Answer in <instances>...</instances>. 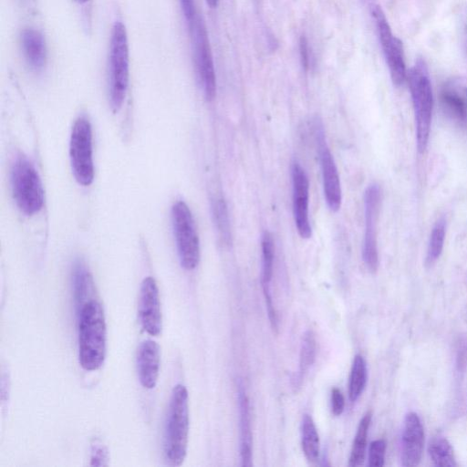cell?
<instances>
[{
    "instance_id": "obj_23",
    "label": "cell",
    "mask_w": 467,
    "mask_h": 467,
    "mask_svg": "<svg viewBox=\"0 0 467 467\" xmlns=\"http://www.w3.org/2000/svg\"><path fill=\"white\" fill-rule=\"evenodd\" d=\"M429 454L435 466L452 467L457 466L453 450L448 440L436 434L429 445Z\"/></svg>"
},
{
    "instance_id": "obj_8",
    "label": "cell",
    "mask_w": 467,
    "mask_h": 467,
    "mask_svg": "<svg viewBox=\"0 0 467 467\" xmlns=\"http://www.w3.org/2000/svg\"><path fill=\"white\" fill-rule=\"evenodd\" d=\"M69 157L76 181L83 186L91 184L94 179L92 130L85 117L78 118L72 127Z\"/></svg>"
},
{
    "instance_id": "obj_13",
    "label": "cell",
    "mask_w": 467,
    "mask_h": 467,
    "mask_svg": "<svg viewBox=\"0 0 467 467\" xmlns=\"http://www.w3.org/2000/svg\"><path fill=\"white\" fill-rule=\"evenodd\" d=\"M138 313L142 328L150 336H159L162 327L161 302L158 285L151 276L141 283Z\"/></svg>"
},
{
    "instance_id": "obj_6",
    "label": "cell",
    "mask_w": 467,
    "mask_h": 467,
    "mask_svg": "<svg viewBox=\"0 0 467 467\" xmlns=\"http://www.w3.org/2000/svg\"><path fill=\"white\" fill-rule=\"evenodd\" d=\"M188 28L198 81L206 100L212 101L216 96V75L209 36L202 16L197 15Z\"/></svg>"
},
{
    "instance_id": "obj_11",
    "label": "cell",
    "mask_w": 467,
    "mask_h": 467,
    "mask_svg": "<svg viewBox=\"0 0 467 467\" xmlns=\"http://www.w3.org/2000/svg\"><path fill=\"white\" fill-rule=\"evenodd\" d=\"M381 202V192L377 183L368 186L364 193L365 232L362 259L367 268L374 273L379 266L377 224Z\"/></svg>"
},
{
    "instance_id": "obj_18",
    "label": "cell",
    "mask_w": 467,
    "mask_h": 467,
    "mask_svg": "<svg viewBox=\"0 0 467 467\" xmlns=\"http://www.w3.org/2000/svg\"><path fill=\"white\" fill-rule=\"evenodd\" d=\"M262 263H261V285L265 301L266 310L269 315L275 314L271 282L274 273L275 244L272 234L265 231L261 237Z\"/></svg>"
},
{
    "instance_id": "obj_17",
    "label": "cell",
    "mask_w": 467,
    "mask_h": 467,
    "mask_svg": "<svg viewBox=\"0 0 467 467\" xmlns=\"http://www.w3.org/2000/svg\"><path fill=\"white\" fill-rule=\"evenodd\" d=\"M238 406L240 420V457L241 465L250 467L252 462V431L249 400L244 388V384L239 381L237 384Z\"/></svg>"
},
{
    "instance_id": "obj_7",
    "label": "cell",
    "mask_w": 467,
    "mask_h": 467,
    "mask_svg": "<svg viewBox=\"0 0 467 467\" xmlns=\"http://www.w3.org/2000/svg\"><path fill=\"white\" fill-rule=\"evenodd\" d=\"M171 222L181 265L192 270L200 260V242L192 212L184 202L173 204Z\"/></svg>"
},
{
    "instance_id": "obj_2",
    "label": "cell",
    "mask_w": 467,
    "mask_h": 467,
    "mask_svg": "<svg viewBox=\"0 0 467 467\" xmlns=\"http://www.w3.org/2000/svg\"><path fill=\"white\" fill-rule=\"evenodd\" d=\"M188 390L185 386H174L169 403L164 437L163 453L171 466H180L183 462L188 446L189 404Z\"/></svg>"
},
{
    "instance_id": "obj_19",
    "label": "cell",
    "mask_w": 467,
    "mask_h": 467,
    "mask_svg": "<svg viewBox=\"0 0 467 467\" xmlns=\"http://www.w3.org/2000/svg\"><path fill=\"white\" fill-rule=\"evenodd\" d=\"M317 340L312 330L304 333L299 351L298 370L292 377L291 383L294 389L300 388L304 376L316 360Z\"/></svg>"
},
{
    "instance_id": "obj_20",
    "label": "cell",
    "mask_w": 467,
    "mask_h": 467,
    "mask_svg": "<svg viewBox=\"0 0 467 467\" xmlns=\"http://www.w3.org/2000/svg\"><path fill=\"white\" fill-rule=\"evenodd\" d=\"M301 445L305 457L309 462H316L320 452L319 436L312 417L304 414L301 423Z\"/></svg>"
},
{
    "instance_id": "obj_15",
    "label": "cell",
    "mask_w": 467,
    "mask_h": 467,
    "mask_svg": "<svg viewBox=\"0 0 467 467\" xmlns=\"http://www.w3.org/2000/svg\"><path fill=\"white\" fill-rule=\"evenodd\" d=\"M137 370L140 384L145 389H153L159 378L161 354L157 342L143 341L137 351Z\"/></svg>"
},
{
    "instance_id": "obj_32",
    "label": "cell",
    "mask_w": 467,
    "mask_h": 467,
    "mask_svg": "<svg viewBox=\"0 0 467 467\" xmlns=\"http://www.w3.org/2000/svg\"><path fill=\"white\" fill-rule=\"evenodd\" d=\"M299 55L302 67L305 70H307L309 67V47L308 42L305 36H302L299 39Z\"/></svg>"
},
{
    "instance_id": "obj_4",
    "label": "cell",
    "mask_w": 467,
    "mask_h": 467,
    "mask_svg": "<svg viewBox=\"0 0 467 467\" xmlns=\"http://www.w3.org/2000/svg\"><path fill=\"white\" fill-rule=\"evenodd\" d=\"M129 78L128 35L125 25L118 20L112 26L109 49V94L114 111H118L124 102Z\"/></svg>"
},
{
    "instance_id": "obj_16",
    "label": "cell",
    "mask_w": 467,
    "mask_h": 467,
    "mask_svg": "<svg viewBox=\"0 0 467 467\" xmlns=\"http://www.w3.org/2000/svg\"><path fill=\"white\" fill-rule=\"evenodd\" d=\"M20 42L27 66L35 72L42 71L47 62V45L43 34L36 28H25L21 32Z\"/></svg>"
},
{
    "instance_id": "obj_29",
    "label": "cell",
    "mask_w": 467,
    "mask_h": 467,
    "mask_svg": "<svg viewBox=\"0 0 467 467\" xmlns=\"http://www.w3.org/2000/svg\"><path fill=\"white\" fill-rule=\"evenodd\" d=\"M467 368V340L466 338H460L457 342L456 356H455V368L458 374H463Z\"/></svg>"
},
{
    "instance_id": "obj_25",
    "label": "cell",
    "mask_w": 467,
    "mask_h": 467,
    "mask_svg": "<svg viewBox=\"0 0 467 467\" xmlns=\"http://www.w3.org/2000/svg\"><path fill=\"white\" fill-rule=\"evenodd\" d=\"M446 234V221L440 218L434 224L428 244L426 264L428 266L432 265L440 257Z\"/></svg>"
},
{
    "instance_id": "obj_24",
    "label": "cell",
    "mask_w": 467,
    "mask_h": 467,
    "mask_svg": "<svg viewBox=\"0 0 467 467\" xmlns=\"http://www.w3.org/2000/svg\"><path fill=\"white\" fill-rule=\"evenodd\" d=\"M368 379L367 363L361 355H356L349 375L348 396L351 402L357 401L361 396Z\"/></svg>"
},
{
    "instance_id": "obj_5",
    "label": "cell",
    "mask_w": 467,
    "mask_h": 467,
    "mask_svg": "<svg viewBox=\"0 0 467 467\" xmlns=\"http://www.w3.org/2000/svg\"><path fill=\"white\" fill-rule=\"evenodd\" d=\"M11 186L17 207L26 215L41 210L44 189L35 166L26 157L16 160L11 170Z\"/></svg>"
},
{
    "instance_id": "obj_31",
    "label": "cell",
    "mask_w": 467,
    "mask_h": 467,
    "mask_svg": "<svg viewBox=\"0 0 467 467\" xmlns=\"http://www.w3.org/2000/svg\"><path fill=\"white\" fill-rule=\"evenodd\" d=\"M182 10L187 26L192 24L197 16L194 0H181Z\"/></svg>"
},
{
    "instance_id": "obj_34",
    "label": "cell",
    "mask_w": 467,
    "mask_h": 467,
    "mask_svg": "<svg viewBox=\"0 0 467 467\" xmlns=\"http://www.w3.org/2000/svg\"><path fill=\"white\" fill-rule=\"evenodd\" d=\"M78 3L79 4H85L87 3L88 0H76Z\"/></svg>"
},
{
    "instance_id": "obj_33",
    "label": "cell",
    "mask_w": 467,
    "mask_h": 467,
    "mask_svg": "<svg viewBox=\"0 0 467 467\" xmlns=\"http://www.w3.org/2000/svg\"><path fill=\"white\" fill-rule=\"evenodd\" d=\"M211 8H215L218 5L219 0H205Z\"/></svg>"
},
{
    "instance_id": "obj_27",
    "label": "cell",
    "mask_w": 467,
    "mask_h": 467,
    "mask_svg": "<svg viewBox=\"0 0 467 467\" xmlns=\"http://www.w3.org/2000/svg\"><path fill=\"white\" fill-rule=\"evenodd\" d=\"M441 101L447 109L459 119H465L467 116V105L464 99L452 90H443Z\"/></svg>"
},
{
    "instance_id": "obj_26",
    "label": "cell",
    "mask_w": 467,
    "mask_h": 467,
    "mask_svg": "<svg viewBox=\"0 0 467 467\" xmlns=\"http://www.w3.org/2000/svg\"><path fill=\"white\" fill-rule=\"evenodd\" d=\"M213 217L221 238L226 244L231 239V230L227 206L222 198L215 199L213 204Z\"/></svg>"
},
{
    "instance_id": "obj_10",
    "label": "cell",
    "mask_w": 467,
    "mask_h": 467,
    "mask_svg": "<svg viewBox=\"0 0 467 467\" xmlns=\"http://www.w3.org/2000/svg\"><path fill=\"white\" fill-rule=\"evenodd\" d=\"M313 128L322 174L324 196L328 208L337 212L340 209L342 202V190L337 168L327 143L323 123L318 118L314 119Z\"/></svg>"
},
{
    "instance_id": "obj_12",
    "label": "cell",
    "mask_w": 467,
    "mask_h": 467,
    "mask_svg": "<svg viewBox=\"0 0 467 467\" xmlns=\"http://www.w3.org/2000/svg\"><path fill=\"white\" fill-rule=\"evenodd\" d=\"M292 204L298 234L308 239L312 235L309 220V182L305 169L297 161L291 163Z\"/></svg>"
},
{
    "instance_id": "obj_9",
    "label": "cell",
    "mask_w": 467,
    "mask_h": 467,
    "mask_svg": "<svg viewBox=\"0 0 467 467\" xmlns=\"http://www.w3.org/2000/svg\"><path fill=\"white\" fill-rule=\"evenodd\" d=\"M370 13L375 22L391 81L393 85L400 87L407 77L402 42L392 33L386 16L378 4L370 5Z\"/></svg>"
},
{
    "instance_id": "obj_1",
    "label": "cell",
    "mask_w": 467,
    "mask_h": 467,
    "mask_svg": "<svg viewBox=\"0 0 467 467\" xmlns=\"http://www.w3.org/2000/svg\"><path fill=\"white\" fill-rule=\"evenodd\" d=\"M78 362L83 369H99L106 357V321L103 308L95 299L78 310Z\"/></svg>"
},
{
    "instance_id": "obj_14",
    "label": "cell",
    "mask_w": 467,
    "mask_h": 467,
    "mask_svg": "<svg viewBox=\"0 0 467 467\" xmlns=\"http://www.w3.org/2000/svg\"><path fill=\"white\" fill-rule=\"evenodd\" d=\"M424 444V431L420 417L409 412L404 419L401 433V464L405 467L419 465Z\"/></svg>"
},
{
    "instance_id": "obj_28",
    "label": "cell",
    "mask_w": 467,
    "mask_h": 467,
    "mask_svg": "<svg viewBox=\"0 0 467 467\" xmlns=\"http://www.w3.org/2000/svg\"><path fill=\"white\" fill-rule=\"evenodd\" d=\"M386 442L379 439L373 441L368 449V466L380 467L384 465Z\"/></svg>"
},
{
    "instance_id": "obj_3",
    "label": "cell",
    "mask_w": 467,
    "mask_h": 467,
    "mask_svg": "<svg viewBox=\"0 0 467 467\" xmlns=\"http://www.w3.org/2000/svg\"><path fill=\"white\" fill-rule=\"evenodd\" d=\"M407 75L415 115L417 149L422 153L428 145L433 109L432 88L426 61L418 57Z\"/></svg>"
},
{
    "instance_id": "obj_30",
    "label": "cell",
    "mask_w": 467,
    "mask_h": 467,
    "mask_svg": "<svg viewBox=\"0 0 467 467\" xmlns=\"http://www.w3.org/2000/svg\"><path fill=\"white\" fill-rule=\"evenodd\" d=\"M345 399L341 390L333 388L331 390V411L335 416H339L344 411Z\"/></svg>"
},
{
    "instance_id": "obj_21",
    "label": "cell",
    "mask_w": 467,
    "mask_h": 467,
    "mask_svg": "<svg viewBox=\"0 0 467 467\" xmlns=\"http://www.w3.org/2000/svg\"><path fill=\"white\" fill-rule=\"evenodd\" d=\"M72 282L75 302L78 311L87 302L86 296L92 292L94 285L91 274L81 261H77L74 265Z\"/></svg>"
},
{
    "instance_id": "obj_22",
    "label": "cell",
    "mask_w": 467,
    "mask_h": 467,
    "mask_svg": "<svg viewBox=\"0 0 467 467\" xmlns=\"http://www.w3.org/2000/svg\"><path fill=\"white\" fill-rule=\"evenodd\" d=\"M371 418V412L368 411L358 423L348 460V466L350 467L360 466L364 462Z\"/></svg>"
}]
</instances>
